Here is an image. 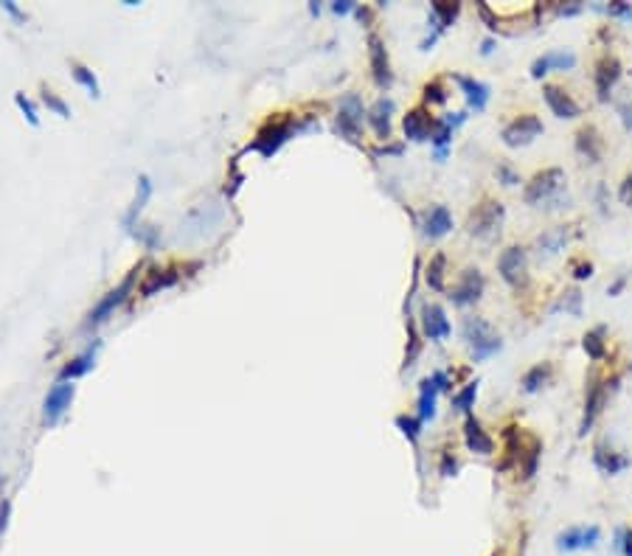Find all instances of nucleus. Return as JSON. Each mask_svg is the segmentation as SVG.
<instances>
[{"instance_id":"f257e3e1","label":"nucleus","mask_w":632,"mask_h":556,"mask_svg":"<svg viewBox=\"0 0 632 556\" xmlns=\"http://www.w3.org/2000/svg\"><path fill=\"white\" fill-rule=\"evenodd\" d=\"M503 222H506V208H503V202H498V199H480V202L472 208L469 220H467V234L475 236V239L492 242V239L501 236Z\"/></svg>"},{"instance_id":"f03ea898","label":"nucleus","mask_w":632,"mask_h":556,"mask_svg":"<svg viewBox=\"0 0 632 556\" xmlns=\"http://www.w3.org/2000/svg\"><path fill=\"white\" fill-rule=\"evenodd\" d=\"M461 334H464L467 345L472 349V357H475V360H486V357H492V354H498L501 345H503L501 334L492 329V323H489L486 318H478V315L464 318Z\"/></svg>"},{"instance_id":"7ed1b4c3","label":"nucleus","mask_w":632,"mask_h":556,"mask_svg":"<svg viewBox=\"0 0 632 556\" xmlns=\"http://www.w3.org/2000/svg\"><path fill=\"white\" fill-rule=\"evenodd\" d=\"M562 191H565V172L559 166H551V169H542L537 172L526 188H523V199L526 205H534V208H542V202L548 205L551 199H556Z\"/></svg>"},{"instance_id":"20e7f679","label":"nucleus","mask_w":632,"mask_h":556,"mask_svg":"<svg viewBox=\"0 0 632 556\" xmlns=\"http://www.w3.org/2000/svg\"><path fill=\"white\" fill-rule=\"evenodd\" d=\"M293 132H295V121H293V118H270V121L256 132L250 149L259 152V155H264V158H270V155H275L281 147L290 141Z\"/></svg>"},{"instance_id":"39448f33","label":"nucleus","mask_w":632,"mask_h":556,"mask_svg":"<svg viewBox=\"0 0 632 556\" xmlns=\"http://www.w3.org/2000/svg\"><path fill=\"white\" fill-rule=\"evenodd\" d=\"M138 272H140V267H132L129 272H127V278L118 284V287H113L93 309H90V315H88V320H85V326L90 329V326H99V323H104L127 298H129V293H132V287H135V281H138Z\"/></svg>"},{"instance_id":"423d86ee","label":"nucleus","mask_w":632,"mask_h":556,"mask_svg":"<svg viewBox=\"0 0 632 556\" xmlns=\"http://www.w3.org/2000/svg\"><path fill=\"white\" fill-rule=\"evenodd\" d=\"M363 115H368V110L363 107V99L357 93H346L337 104V129L343 138H348L351 144L360 141V126H363Z\"/></svg>"},{"instance_id":"0eeeda50","label":"nucleus","mask_w":632,"mask_h":556,"mask_svg":"<svg viewBox=\"0 0 632 556\" xmlns=\"http://www.w3.org/2000/svg\"><path fill=\"white\" fill-rule=\"evenodd\" d=\"M498 272H501V278H503L512 290L526 287L528 284V256H526V247L509 245L498 256Z\"/></svg>"},{"instance_id":"6e6552de","label":"nucleus","mask_w":632,"mask_h":556,"mask_svg":"<svg viewBox=\"0 0 632 556\" xmlns=\"http://www.w3.org/2000/svg\"><path fill=\"white\" fill-rule=\"evenodd\" d=\"M74 396H76V385L70 379H59L48 388L45 399H42V422L48 427H54L62 416L67 413V407L74 404Z\"/></svg>"},{"instance_id":"1a4fd4ad","label":"nucleus","mask_w":632,"mask_h":556,"mask_svg":"<svg viewBox=\"0 0 632 556\" xmlns=\"http://www.w3.org/2000/svg\"><path fill=\"white\" fill-rule=\"evenodd\" d=\"M542 121H540V115H534V113H523V115H517V118H512L506 126H503V132H501V138H503V144L506 147H512V149H517V147H528L534 138H540L542 135Z\"/></svg>"},{"instance_id":"9d476101","label":"nucleus","mask_w":632,"mask_h":556,"mask_svg":"<svg viewBox=\"0 0 632 556\" xmlns=\"http://www.w3.org/2000/svg\"><path fill=\"white\" fill-rule=\"evenodd\" d=\"M483 287H486L483 272H480L478 267H469V270H464V272L458 275V281L453 284V290H450V301H453L455 306H469V304H478V301H480V295H483Z\"/></svg>"},{"instance_id":"9b49d317","label":"nucleus","mask_w":632,"mask_h":556,"mask_svg":"<svg viewBox=\"0 0 632 556\" xmlns=\"http://www.w3.org/2000/svg\"><path fill=\"white\" fill-rule=\"evenodd\" d=\"M368 59H371V76H374L377 88L388 90L391 82H394V74H391V59H388L385 40L377 31L368 34Z\"/></svg>"},{"instance_id":"f8f14e48","label":"nucleus","mask_w":632,"mask_h":556,"mask_svg":"<svg viewBox=\"0 0 632 556\" xmlns=\"http://www.w3.org/2000/svg\"><path fill=\"white\" fill-rule=\"evenodd\" d=\"M618 79H621V62H618V56L604 54V56L596 62V74H593L599 101H607V99H610V93H613V88H615Z\"/></svg>"},{"instance_id":"ddd939ff","label":"nucleus","mask_w":632,"mask_h":556,"mask_svg":"<svg viewBox=\"0 0 632 556\" xmlns=\"http://www.w3.org/2000/svg\"><path fill=\"white\" fill-rule=\"evenodd\" d=\"M542 99H545V104L551 107V113L556 118H579L582 115L579 101L565 88H559V85H545L542 88Z\"/></svg>"},{"instance_id":"4468645a","label":"nucleus","mask_w":632,"mask_h":556,"mask_svg":"<svg viewBox=\"0 0 632 556\" xmlns=\"http://www.w3.org/2000/svg\"><path fill=\"white\" fill-rule=\"evenodd\" d=\"M421 332H425L428 340H447L453 334V326L447 320V312L444 306L439 304H425L421 306Z\"/></svg>"},{"instance_id":"2eb2a0df","label":"nucleus","mask_w":632,"mask_h":556,"mask_svg":"<svg viewBox=\"0 0 632 556\" xmlns=\"http://www.w3.org/2000/svg\"><path fill=\"white\" fill-rule=\"evenodd\" d=\"M576 152L585 163H599L604 158V138L599 135L596 126H579L576 132Z\"/></svg>"},{"instance_id":"dca6fc26","label":"nucleus","mask_w":632,"mask_h":556,"mask_svg":"<svg viewBox=\"0 0 632 556\" xmlns=\"http://www.w3.org/2000/svg\"><path fill=\"white\" fill-rule=\"evenodd\" d=\"M177 278H180V272L175 267H152L149 272H144V281H140L138 293H140V298H152L158 290L175 287Z\"/></svg>"},{"instance_id":"f3484780","label":"nucleus","mask_w":632,"mask_h":556,"mask_svg":"<svg viewBox=\"0 0 632 556\" xmlns=\"http://www.w3.org/2000/svg\"><path fill=\"white\" fill-rule=\"evenodd\" d=\"M433 115L425 110V107H413L405 121H402V129H405V138H410V141H428L430 132H433Z\"/></svg>"},{"instance_id":"a211bd4d","label":"nucleus","mask_w":632,"mask_h":556,"mask_svg":"<svg viewBox=\"0 0 632 556\" xmlns=\"http://www.w3.org/2000/svg\"><path fill=\"white\" fill-rule=\"evenodd\" d=\"M551 67H553V71H571V67H576V54H571V51H548V54L537 56L534 65H531V76L540 79L542 74L551 71Z\"/></svg>"},{"instance_id":"6ab92c4d","label":"nucleus","mask_w":632,"mask_h":556,"mask_svg":"<svg viewBox=\"0 0 632 556\" xmlns=\"http://www.w3.org/2000/svg\"><path fill=\"white\" fill-rule=\"evenodd\" d=\"M149 197H152V180H149V174H140V177H138V186H135V197H132V202H129V208H127L124 220H121L127 231H135V222H138L140 211L147 208Z\"/></svg>"},{"instance_id":"aec40b11","label":"nucleus","mask_w":632,"mask_h":556,"mask_svg":"<svg viewBox=\"0 0 632 556\" xmlns=\"http://www.w3.org/2000/svg\"><path fill=\"white\" fill-rule=\"evenodd\" d=\"M601 531L599 525H582V528H568L556 537V545L562 550H576V548H593L599 542Z\"/></svg>"},{"instance_id":"412c9836","label":"nucleus","mask_w":632,"mask_h":556,"mask_svg":"<svg viewBox=\"0 0 632 556\" xmlns=\"http://www.w3.org/2000/svg\"><path fill=\"white\" fill-rule=\"evenodd\" d=\"M391 115H394V99H388V96L377 99V101L371 104L368 115H366L380 141H388V138H391Z\"/></svg>"},{"instance_id":"4be33fe9","label":"nucleus","mask_w":632,"mask_h":556,"mask_svg":"<svg viewBox=\"0 0 632 556\" xmlns=\"http://www.w3.org/2000/svg\"><path fill=\"white\" fill-rule=\"evenodd\" d=\"M568 239H571V225H556V228H548L545 234H540L537 236V253H540V259L542 256L551 259L559 250H565Z\"/></svg>"},{"instance_id":"5701e85b","label":"nucleus","mask_w":632,"mask_h":556,"mask_svg":"<svg viewBox=\"0 0 632 556\" xmlns=\"http://www.w3.org/2000/svg\"><path fill=\"white\" fill-rule=\"evenodd\" d=\"M464 441L478 455H492V452H495V441H492V436L480 427L478 419H472V416H467V422H464Z\"/></svg>"},{"instance_id":"b1692460","label":"nucleus","mask_w":632,"mask_h":556,"mask_svg":"<svg viewBox=\"0 0 632 556\" xmlns=\"http://www.w3.org/2000/svg\"><path fill=\"white\" fill-rule=\"evenodd\" d=\"M421 228H425V236L428 239H441L453 231V214L447 211V205H433L430 211L425 214V222H421Z\"/></svg>"},{"instance_id":"393cba45","label":"nucleus","mask_w":632,"mask_h":556,"mask_svg":"<svg viewBox=\"0 0 632 556\" xmlns=\"http://www.w3.org/2000/svg\"><path fill=\"white\" fill-rule=\"evenodd\" d=\"M453 79H455V85L461 88V93H464L467 104H469L475 113L486 110V101H489V85H483V82H478V79H472V76H461V74H455Z\"/></svg>"},{"instance_id":"a878e982","label":"nucleus","mask_w":632,"mask_h":556,"mask_svg":"<svg viewBox=\"0 0 632 556\" xmlns=\"http://www.w3.org/2000/svg\"><path fill=\"white\" fill-rule=\"evenodd\" d=\"M99 349H102V343L96 340L93 345H88V349L79 354V357H74V360H70L65 368H62V374H59V379H70V382H74V379H79V377H85L93 366H96V354H99Z\"/></svg>"},{"instance_id":"bb28decb","label":"nucleus","mask_w":632,"mask_h":556,"mask_svg":"<svg viewBox=\"0 0 632 556\" xmlns=\"http://www.w3.org/2000/svg\"><path fill=\"white\" fill-rule=\"evenodd\" d=\"M604 399H607V388L604 385H590L588 388V399H585V416H582V436L593 427V422H596V416L601 413V404H604Z\"/></svg>"},{"instance_id":"cd10ccee","label":"nucleus","mask_w":632,"mask_h":556,"mask_svg":"<svg viewBox=\"0 0 632 556\" xmlns=\"http://www.w3.org/2000/svg\"><path fill=\"white\" fill-rule=\"evenodd\" d=\"M436 396H439V385L428 377L419 388V422H428L436 416Z\"/></svg>"},{"instance_id":"c85d7f7f","label":"nucleus","mask_w":632,"mask_h":556,"mask_svg":"<svg viewBox=\"0 0 632 556\" xmlns=\"http://www.w3.org/2000/svg\"><path fill=\"white\" fill-rule=\"evenodd\" d=\"M425 278H428V287L441 293L447 284V256L444 253H433L428 267H425Z\"/></svg>"},{"instance_id":"c756f323","label":"nucleus","mask_w":632,"mask_h":556,"mask_svg":"<svg viewBox=\"0 0 632 556\" xmlns=\"http://www.w3.org/2000/svg\"><path fill=\"white\" fill-rule=\"evenodd\" d=\"M551 374H553L551 363H537V366H531V368L523 374L520 385H523V391H526V393H534V391H540V388L551 379Z\"/></svg>"},{"instance_id":"7c9ffc66","label":"nucleus","mask_w":632,"mask_h":556,"mask_svg":"<svg viewBox=\"0 0 632 556\" xmlns=\"http://www.w3.org/2000/svg\"><path fill=\"white\" fill-rule=\"evenodd\" d=\"M70 74H74V79L93 96V99H99L102 96V88H99V79H96V74L90 71L88 65H82V62H74L70 65Z\"/></svg>"},{"instance_id":"2f4dec72","label":"nucleus","mask_w":632,"mask_h":556,"mask_svg":"<svg viewBox=\"0 0 632 556\" xmlns=\"http://www.w3.org/2000/svg\"><path fill=\"white\" fill-rule=\"evenodd\" d=\"M593 461H596V466H599L604 475H615V472H621V469L626 466V458H621V455H615V452L604 450L601 444L596 447V455H593Z\"/></svg>"},{"instance_id":"473e14b6","label":"nucleus","mask_w":632,"mask_h":556,"mask_svg":"<svg viewBox=\"0 0 632 556\" xmlns=\"http://www.w3.org/2000/svg\"><path fill=\"white\" fill-rule=\"evenodd\" d=\"M458 12H461V3H447V0H439V3H433V9H430V15L439 20L441 31L447 26H453V20L458 17Z\"/></svg>"},{"instance_id":"72a5a7b5","label":"nucleus","mask_w":632,"mask_h":556,"mask_svg":"<svg viewBox=\"0 0 632 556\" xmlns=\"http://www.w3.org/2000/svg\"><path fill=\"white\" fill-rule=\"evenodd\" d=\"M135 239L140 242V245H144L147 250H155L158 247V242H161V228H155V225H135Z\"/></svg>"},{"instance_id":"f704fd0d","label":"nucleus","mask_w":632,"mask_h":556,"mask_svg":"<svg viewBox=\"0 0 632 556\" xmlns=\"http://www.w3.org/2000/svg\"><path fill=\"white\" fill-rule=\"evenodd\" d=\"M42 104L54 113V115H59V118H70V107L62 101V96H56L54 90H48V88H42Z\"/></svg>"},{"instance_id":"c9c22d12","label":"nucleus","mask_w":632,"mask_h":556,"mask_svg":"<svg viewBox=\"0 0 632 556\" xmlns=\"http://www.w3.org/2000/svg\"><path fill=\"white\" fill-rule=\"evenodd\" d=\"M475 396H478V382H469L464 391H458V393L453 396V407H455V410H461V413H469V410H472Z\"/></svg>"},{"instance_id":"e433bc0d","label":"nucleus","mask_w":632,"mask_h":556,"mask_svg":"<svg viewBox=\"0 0 632 556\" xmlns=\"http://www.w3.org/2000/svg\"><path fill=\"white\" fill-rule=\"evenodd\" d=\"M585 352L593 360L604 357V329H593L590 334H585Z\"/></svg>"},{"instance_id":"4c0bfd02","label":"nucleus","mask_w":632,"mask_h":556,"mask_svg":"<svg viewBox=\"0 0 632 556\" xmlns=\"http://www.w3.org/2000/svg\"><path fill=\"white\" fill-rule=\"evenodd\" d=\"M15 104H17V110L26 115V121H29L31 126H40V115H37V107H34V101H31L26 93H15Z\"/></svg>"},{"instance_id":"58836bf2","label":"nucleus","mask_w":632,"mask_h":556,"mask_svg":"<svg viewBox=\"0 0 632 556\" xmlns=\"http://www.w3.org/2000/svg\"><path fill=\"white\" fill-rule=\"evenodd\" d=\"M396 427L407 436V441H410V444H416V439H419V427H421V422H419V419H413V416H396Z\"/></svg>"},{"instance_id":"ea45409f","label":"nucleus","mask_w":632,"mask_h":556,"mask_svg":"<svg viewBox=\"0 0 632 556\" xmlns=\"http://www.w3.org/2000/svg\"><path fill=\"white\" fill-rule=\"evenodd\" d=\"M425 101L428 104H444L447 101V90H444V85L439 79H433V82L425 85Z\"/></svg>"},{"instance_id":"a19ab883","label":"nucleus","mask_w":632,"mask_h":556,"mask_svg":"<svg viewBox=\"0 0 632 556\" xmlns=\"http://www.w3.org/2000/svg\"><path fill=\"white\" fill-rule=\"evenodd\" d=\"M618 115H621V124L626 132H632V90L618 101Z\"/></svg>"},{"instance_id":"79ce46f5","label":"nucleus","mask_w":632,"mask_h":556,"mask_svg":"<svg viewBox=\"0 0 632 556\" xmlns=\"http://www.w3.org/2000/svg\"><path fill=\"white\" fill-rule=\"evenodd\" d=\"M495 174H498V183H503V186H517V183H520V177H517V172L512 169V163H498Z\"/></svg>"},{"instance_id":"37998d69","label":"nucleus","mask_w":632,"mask_h":556,"mask_svg":"<svg viewBox=\"0 0 632 556\" xmlns=\"http://www.w3.org/2000/svg\"><path fill=\"white\" fill-rule=\"evenodd\" d=\"M559 306H562V309H568L571 315H579V312H582V295H579L576 290H571L565 298H562V304H559Z\"/></svg>"},{"instance_id":"c03bdc74","label":"nucleus","mask_w":632,"mask_h":556,"mask_svg":"<svg viewBox=\"0 0 632 556\" xmlns=\"http://www.w3.org/2000/svg\"><path fill=\"white\" fill-rule=\"evenodd\" d=\"M9 514H12V500L3 498V500H0V539H3V534L9 528Z\"/></svg>"},{"instance_id":"a18cd8bd","label":"nucleus","mask_w":632,"mask_h":556,"mask_svg":"<svg viewBox=\"0 0 632 556\" xmlns=\"http://www.w3.org/2000/svg\"><path fill=\"white\" fill-rule=\"evenodd\" d=\"M618 199H621L624 205H632V172L624 177V183H621V188H618Z\"/></svg>"},{"instance_id":"49530a36","label":"nucleus","mask_w":632,"mask_h":556,"mask_svg":"<svg viewBox=\"0 0 632 556\" xmlns=\"http://www.w3.org/2000/svg\"><path fill=\"white\" fill-rule=\"evenodd\" d=\"M0 9H3V12H9L17 23H26V12H20L15 3H12V0H3V3H0Z\"/></svg>"},{"instance_id":"de8ad7c7","label":"nucleus","mask_w":632,"mask_h":556,"mask_svg":"<svg viewBox=\"0 0 632 556\" xmlns=\"http://www.w3.org/2000/svg\"><path fill=\"white\" fill-rule=\"evenodd\" d=\"M455 469H458V461H455L453 455H444V458H441V475H444V477H453Z\"/></svg>"},{"instance_id":"09e8293b","label":"nucleus","mask_w":632,"mask_h":556,"mask_svg":"<svg viewBox=\"0 0 632 556\" xmlns=\"http://www.w3.org/2000/svg\"><path fill=\"white\" fill-rule=\"evenodd\" d=\"M618 539H621V542H618V548L624 550V556H632V531H621V534H618Z\"/></svg>"},{"instance_id":"8fccbe9b","label":"nucleus","mask_w":632,"mask_h":556,"mask_svg":"<svg viewBox=\"0 0 632 556\" xmlns=\"http://www.w3.org/2000/svg\"><path fill=\"white\" fill-rule=\"evenodd\" d=\"M332 12L334 15H348V12H355V3H348V0H337V3H332Z\"/></svg>"},{"instance_id":"3c124183","label":"nucleus","mask_w":632,"mask_h":556,"mask_svg":"<svg viewBox=\"0 0 632 556\" xmlns=\"http://www.w3.org/2000/svg\"><path fill=\"white\" fill-rule=\"evenodd\" d=\"M576 278H590L593 275V264L590 261H582V264H576V272H574Z\"/></svg>"},{"instance_id":"603ef678","label":"nucleus","mask_w":632,"mask_h":556,"mask_svg":"<svg viewBox=\"0 0 632 556\" xmlns=\"http://www.w3.org/2000/svg\"><path fill=\"white\" fill-rule=\"evenodd\" d=\"M492 48H495V42H492V40H483V45H480V54H492Z\"/></svg>"},{"instance_id":"864d4df0","label":"nucleus","mask_w":632,"mask_h":556,"mask_svg":"<svg viewBox=\"0 0 632 556\" xmlns=\"http://www.w3.org/2000/svg\"><path fill=\"white\" fill-rule=\"evenodd\" d=\"M355 12H357V17H360V20H366V23L371 20V12H368V9H355Z\"/></svg>"}]
</instances>
